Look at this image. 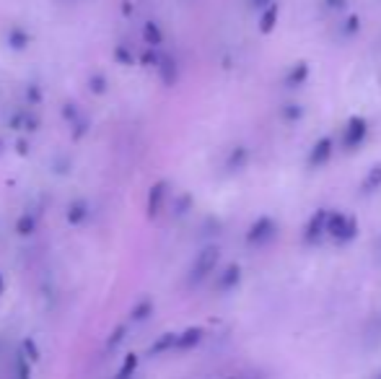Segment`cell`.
<instances>
[{"label": "cell", "mask_w": 381, "mask_h": 379, "mask_svg": "<svg viewBox=\"0 0 381 379\" xmlns=\"http://www.w3.org/2000/svg\"><path fill=\"white\" fill-rule=\"evenodd\" d=\"M358 29H361V19L358 16H350V19L345 21V34H355Z\"/></svg>", "instance_id": "e0dca14e"}, {"label": "cell", "mask_w": 381, "mask_h": 379, "mask_svg": "<svg viewBox=\"0 0 381 379\" xmlns=\"http://www.w3.org/2000/svg\"><path fill=\"white\" fill-rule=\"evenodd\" d=\"M218 258H221V252H218V247H205V250L200 252L195 258V262H192V268H189V276H187V283L189 286H197V283H203V280L210 276L215 270V265H218Z\"/></svg>", "instance_id": "7a4b0ae2"}, {"label": "cell", "mask_w": 381, "mask_h": 379, "mask_svg": "<svg viewBox=\"0 0 381 379\" xmlns=\"http://www.w3.org/2000/svg\"><path fill=\"white\" fill-rule=\"evenodd\" d=\"M200 340H203V330H200V328H189L187 332L176 335V348L187 351V348H192V346H197Z\"/></svg>", "instance_id": "30bf717a"}, {"label": "cell", "mask_w": 381, "mask_h": 379, "mask_svg": "<svg viewBox=\"0 0 381 379\" xmlns=\"http://www.w3.org/2000/svg\"><path fill=\"white\" fill-rule=\"evenodd\" d=\"M366 135H369V122H366V117H358V115L350 117L348 125H345V133H342V146H345V151L361 149Z\"/></svg>", "instance_id": "3957f363"}, {"label": "cell", "mask_w": 381, "mask_h": 379, "mask_svg": "<svg viewBox=\"0 0 381 379\" xmlns=\"http://www.w3.org/2000/svg\"><path fill=\"white\" fill-rule=\"evenodd\" d=\"M146 40L151 42V44H161V31H158L156 24H148L146 26Z\"/></svg>", "instance_id": "2e32d148"}, {"label": "cell", "mask_w": 381, "mask_h": 379, "mask_svg": "<svg viewBox=\"0 0 381 379\" xmlns=\"http://www.w3.org/2000/svg\"><path fill=\"white\" fill-rule=\"evenodd\" d=\"M275 231H278V224H275L270 216H260V219L249 226V231H246V242H249V244H264V242L273 239Z\"/></svg>", "instance_id": "277c9868"}, {"label": "cell", "mask_w": 381, "mask_h": 379, "mask_svg": "<svg viewBox=\"0 0 381 379\" xmlns=\"http://www.w3.org/2000/svg\"><path fill=\"white\" fill-rule=\"evenodd\" d=\"M306 78H309V65H306V62H296L294 68L288 70V76H285V86H288V89L303 86Z\"/></svg>", "instance_id": "52a82bcc"}, {"label": "cell", "mask_w": 381, "mask_h": 379, "mask_svg": "<svg viewBox=\"0 0 381 379\" xmlns=\"http://www.w3.org/2000/svg\"><path fill=\"white\" fill-rule=\"evenodd\" d=\"M283 117H285V120H288V122L301 120V117H303V110H301V107H298V104H285Z\"/></svg>", "instance_id": "9a60e30c"}, {"label": "cell", "mask_w": 381, "mask_h": 379, "mask_svg": "<svg viewBox=\"0 0 381 379\" xmlns=\"http://www.w3.org/2000/svg\"><path fill=\"white\" fill-rule=\"evenodd\" d=\"M327 237H332L337 244H348L358 237V219L355 216H348V213H330V221H327Z\"/></svg>", "instance_id": "6da1fadb"}, {"label": "cell", "mask_w": 381, "mask_h": 379, "mask_svg": "<svg viewBox=\"0 0 381 379\" xmlns=\"http://www.w3.org/2000/svg\"><path fill=\"white\" fill-rule=\"evenodd\" d=\"M242 280V268L239 265H228V268L221 273V280H218V289L221 291H228V289H234L236 283Z\"/></svg>", "instance_id": "9c48e42d"}, {"label": "cell", "mask_w": 381, "mask_h": 379, "mask_svg": "<svg viewBox=\"0 0 381 379\" xmlns=\"http://www.w3.org/2000/svg\"><path fill=\"white\" fill-rule=\"evenodd\" d=\"M379 379H381V374H379Z\"/></svg>", "instance_id": "ffe728a7"}, {"label": "cell", "mask_w": 381, "mask_h": 379, "mask_svg": "<svg viewBox=\"0 0 381 379\" xmlns=\"http://www.w3.org/2000/svg\"><path fill=\"white\" fill-rule=\"evenodd\" d=\"M164 192H167V185H164V182L153 185V190H151V198H148V216H151V219H153V216L158 213V208H161Z\"/></svg>", "instance_id": "8fae6325"}, {"label": "cell", "mask_w": 381, "mask_h": 379, "mask_svg": "<svg viewBox=\"0 0 381 379\" xmlns=\"http://www.w3.org/2000/svg\"><path fill=\"white\" fill-rule=\"evenodd\" d=\"M254 6H257V8H267V6H270V3H273V0H252Z\"/></svg>", "instance_id": "d6986e66"}, {"label": "cell", "mask_w": 381, "mask_h": 379, "mask_svg": "<svg viewBox=\"0 0 381 379\" xmlns=\"http://www.w3.org/2000/svg\"><path fill=\"white\" fill-rule=\"evenodd\" d=\"M376 190H381V164L371 167L369 174H366V180H363V192H366V195H371Z\"/></svg>", "instance_id": "7c38bea8"}, {"label": "cell", "mask_w": 381, "mask_h": 379, "mask_svg": "<svg viewBox=\"0 0 381 379\" xmlns=\"http://www.w3.org/2000/svg\"><path fill=\"white\" fill-rule=\"evenodd\" d=\"M324 8H327V10L345 8V0H324Z\"/></svg>", "instance_id": "ac0fdd59"}, {"label": "cell", "mask_w": 381, "mask_h": 379, "mask_svg": "<svg viewBox=\"0 0 381 379\" xmlns=\"http://www.w3.org/2000/svg\"><path fill=\"white\" fill-rule=\"evenodd\" d=\"M246 159H249V151L244 149V146H239V149H234V153L228 156V169L236 171V169H242L246 164Z\"/></svg>", "instance_id": "4fadbf2b"}, {"label": "cell", "mask_w": 381, "mask_h": 379, "mask_svg": "<svg viewBox=\"0 0 381 379\" xmlns=\"http://www.w3.org/2000/svg\"><path fill=\"white\" fill-rule=\"evenodd\" d=\"M278 16H280L278 3H270V6L262 10V19H260V31H262V34H270V31L275 29V24H278Z\"/></svg>", "instance_id": "ba28073f"}, {"label": "cell", "mask_w": 381, "mask_h": 379, "mask_svg": "<svg viewBox=\"0 0 381 379\" xmlns=\"http://www.w3.org/2000/svg\"><path fill=\"white\" fill-rule=\"evenodd\" d=\"M332 153H335V140L330 138V135H324V138L316 140L312 146V151H309V167H312V169H319V167H324L327 161L332 159Z\"/></svg>", "instance_id": "8992f818"}, {"label": "cell", "mask_w": 381, "mask_h": 379, "mask_svg": "<svg viewBox=\"0 0 381 379\" xmlns=\"http://www.w3.org/2000/svg\"><path fill=\"white\" fill-rule=\"evenodd\" d=\"M327 221H330V210L327 208H319L316 213H312V219L306 224L303 229V242L306 244H316L327 234Z\"/></svg>", "instance_id": "5b68a950"}, {"label": "cell", "mask_w": 381, "mask_h": 379, "mask_svg": "<svg viewBox=\"0 0 381 379\" xmlns=\"http://www.w3.org/2000/svg\"><path fill=\"white\" fill-rule=\"evenodd\" d=\"M135 367H137V356H135V353H130V356L125 359V367L117 371V377H115V379H130V374L135 371Z\"/></svg>", "instance_id": "5bb4252c"}]
</instances>
